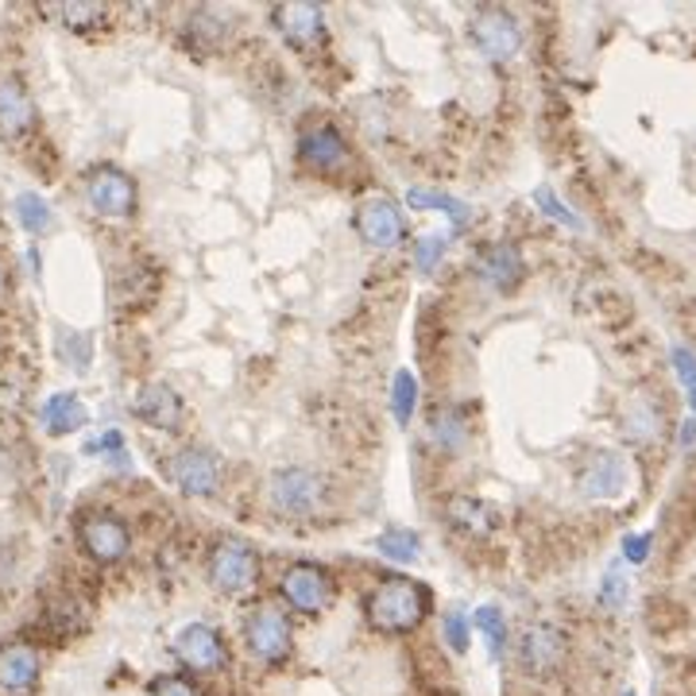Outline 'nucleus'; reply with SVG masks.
Segmentation results:
<instances>
[{
  "label": "nucleus",
  "mask_w": 696,
  "mask_h": 696,
  "mask_svg": "<svg viewBox=\"0 0 696 696\" xmlns=\"http://www.w3.org/2000/svg\"><path fill=\"white\" fill-rule=\"evenodd\" d=\"M449 240H453L449 232H426V237L414 240V252H411L414 268H418L422 275H429V271L442 268L445 252H449Z\"/></svg>",
  "instance_id": "c85d7f7f"
},
{
  "label": "nucleus",
  "mask_w": 696,
  "mask_h": 696,
  "mask_svg": "<svg viewBox=\"0 0 696 696\" xmlns=\"http://www.w3.org/2000/svg\"><path fill=\"white\" fill-rule=\"evenodd\" d=\"M600 603L603 608H623L627 603V569H623V562H616V565H608V573H603V580H600Z\"/></svg>",
  "instance_id": "473e14b6"
},
{
  "label": "nucleus",
  "mask_w": 696,
  "mask_h": 696,
  "mask_svg": "<svg viewBox=\"0 0 696 696\" xmlns=\"http://www.w3.org/2000/svg\"><path fill=\"white\" fill-rule=\"evenodd\" d=\"M468 35L488 63H511L522 47V28L507 9H480L468 24Z\"/></svg>",
  "instance_id": "9d476101"
},
{
  "label": "nucleus",
  "mask_w": 696,
  "mask_h": 696,
  "mask_svg": "<svg viewBox=\"0 0 696 696\" xmlns=\"http://www.w3.org/2000/svg\"><path fill=\"white\" fill-rule=\"evenodd\" d=\"M627 696H631V693H627Z\"/></svg>",
  "instance_id": "ea45409f"
},
{
  "label": "nucleus",
  "mask_w": 696,
  "mask_h": 696,
  "mask_svg": "<svg viewBox=\"0 0 696 696\" xmlns=\"http://www.w3.org/2000/svg\"><path fill=\"white\" fill-rule=\"evenodd\" d=\"M534 206H539L542 214L550 217V221L565 225V229H573V232H585V221H580V217L573 214V209L565 206V202L557 198V194L550 191V186H539V191H534Z\"/></svg>",
  "instance_id": "c756f323"
},
{
  "label": "nucleus",
  "mask_w": 696,
  "mask_h": 696,
  "mask_svg": "<svg viewBox=\"0 0 696 696\" xmlns=\"http://www.w3.org/2000/svg\"><path fill=\"white\" fill-rule=\"evenodd\" d=\"M476 275H480L491 291L511 294V291H519L522 275H526V263H522L519 248L499 240V244L480 248V255H476Z\"/></svg>",
  "instance_id": "6ab92c4d"
},
{
  "label": "nucleus",
  "mask_w": 696,
  "mask_h": 696,
  "mask_svg": "<svg viewBox=\"0 0 696 696\" xmlns=\"http://www.w3.org/2000/svg\"><path fill=\"white\" fill-rule=\"evenodd\" d=\"M670 360H673V372H677L681 388H685V395H688V406H693V414H696V352H688L685 345H673Z\"/></svg>",
  "instance_id": "2f4dec72"
},
{
  "label": "nucleus",
  "mask_w": 696,
  "mask_h": 696,
  "mask_svg": "<svg viewBox=\"0 0 696 696\" xmlns=\"http://www.w3.org/2000/svg\"><path fill=\"white\" fill-rule=\"evenodd\" d=\"M294 159H298L306 171L337 174L352 163V148H348V140L340 135L337 124H325L322 120V124H306L298 132V140H294Z\"/></svg>",
  "instance_id": "1a4fd4ad"
},
{
  "label": "nucleus",
  "mask_w": 696,
  "mask_h": 696,
  "mask_svg": "<svg viewBox=\"0 0 696 696\" xmlns=\"http://www.w3.org/2000/svg\"><path fill=\"white\" fill-rule=\"evenodd\" d=\"M78 542L89 562L97 565H120L132 554V531L128 522L112 511H89L78 519Z\"/></svg>",
  "instance_id": "6e6552de"
},
{
  "label": "nucleus",
  "mask_w": 696,
  "mask_h": 696,
  "mask_svg": "<svg viewBox=\"0 0 696 696\" xmlns=\"http://www.w3.org/2000/svg\"><path fill=\"white\" fill-rule=\"evenodd\" d=\"M240 634H244V650L260 665H283L294 650L291 616L279 603H255V608H248Z\"/></svg>",
  "instance_id": "39448f33"
},
{
  "label": "nucleus",
  "mask_w": 696,
  "mask_h": 696,
  "mask_svg": "<svg viewBox=\"0 0 696 696\" xmlns=\"http://www.w3.org/2000/svg\"><path fill=\"white\" fill-rule=\"evenodd\" d=\"M81 198H86L89 214L101 221H132L140 209V191L135 178L117 163H97L81 174Z\"/></svg>",
  "instance_id": "f03ea898"
},
{
  "label": "nucleus",
  "mask_w": 696,
  "mask_h": 696,
  "mask_svg": "<svg viewBox=\"0 0 696 696\" xmlns=\"http://www.w3.org/2000/svg\"><path fill=\"white\" fill-rule=\"evenodd\" d=\"M206 577L221 596L244 600L260 585V554L244 539H221L206 557Z\"/></svg>",
  "instance_id": "20e7f679"
},
{
  "label": "nucleus",
  "mask_w": 696,
  "mask_h": 696,
  "mask_svg": "<svg viewBox=\"0 0 696 696\" xmlns=\"http://www.w3.org/2000/svg\"><path fill=\"white\" fill-rule=\"evenodd\" d=\"M191 35L198 43H214V47H221L225 40H229V20L221 17V12H198V17L191 20Z\"/></svg>",
  "instance_id": "7c9ffc66"
},
{
  "label": "nucleus",
  "mask_w": 696,
  "mask_h": 696,
  "mask_svg": "<svg viewBox=\"0 0 696 696\" xmlns=\"http://www.w3.org/2000/svg\"><path fill=\"white\" fill-rule=\"evenodd\" d=\"M43 677V654L32 642H4L0 646V696H28L35 693Z\"/></svg>",
  "instance_id": "dca6fc26"
},
{
  "label": "nucleus",
  "mask_w": 696,
  "mask_h": 696,
  "mask_svg": "<svg viewBox=\"0 0 696 696\" xmlns=\"http://www.w3.org/2000/svg\"><path fill=\"white\" fill-rule=\"evenodd\" d=\"M279 600L298 616H322L337 600V580L325 565L317 562H294L279 577Z\"/></svg>",
  "instance_id": "423d86ee"
},
{
  "label": "nucleus",
  "mask_w": 696,
  "mask_h": 696,
  "mask_svg": "<svg viewBox=\"0 0 696 696\" xmlns=\"http://www.w3.org/2000/svg\"><path fill=\"white\" fill-rule=\"evenodd\" d=\"M565 650H569V642H565V631L554 623H531L526 631L519 634V642H514V657H519V670L531 673V677H546V673H554L557 665H562Z\"/></svg>",
  "instance_id": "9b49d317"
},
{
  "label": "nucleus",
  "mask_w": 696,
  "mask_h": 696,
  "mask_svg": "<svg viewBox=\"0 0 696 696\" xmlns=\"http://www.w3.org/2000/svg\"><path fill=\"white\" fill-rule=\"evenodd\" d=\"M86 418H89L86 403H81L74 391H58V395H51L47 403L40 406V422H43V429H47L51 437L78 434V429L86 426Z\"/></svg>",
  "instance_id": "412c9836"
},
{
  "label": "nucleus",
  "mask_w": 696,
  "mask_h": 696,
  "mask_svg": "<svg viewBox=\"0 0 696 696\" xmlns=\"http://www.w3.org/2000/svg\"><path fill=\"white\" fill-rule=\"evenodd\" d=\"M120 449H124V437H120L117 429H105L101 442L89 445V453H120Z\"/></svg>",
  "instance_id": "4c0bfd02"
},
{
  "label": "nucleus",
  "mask_w": 696,
  "mask_h": 696,
  "mask_svg": "<svg viewBox=\"0 0 696 696\" xmlns=\"http://www.w3.org/2000/svg\"><path fill=\"white\" fill-rule=\"evenodd\" d=\"M40 128V109L17 70H0V135L4 140H24Z\"/></svg>",
  "instance_id": "f8f14e48"
},
{
  "label": "nucleus",
  "mask_w": 696,
  "mask_h": 696,
  "mask_svg": "<svg viewBox=\"0 0 696 696\" xmlns=\"http://www.w3.org/2000/svg\"><path fill=\"white\" fill-rule=\"evenodd\" d=\"M0 291H4V263H0Z\"/></svg>",
  "instance_id": "58836bf2"
},
{
  "label": "nucleus",
  "mask_w": 696,
  "mask_h": 696,
  "mask_svg": "<svg viewBox=\"0 0 696 696\" xmlns=\"http://www.w3.org/2000/svg\"><path fill=\"white\" fill-rule=\"evenodd\" d=\"M166 480L186 499H209L221 491L225 465L217 453L202 449V445H183V449H174L166 457Z\"/></svg>",
  "instance_id": "0eeeda50"
},
{
  "label": "nucleus",
  "mask_w": 696,
  "mask_h": 696,
  "mask_svg": "<svg viewBox=\"0 0 696 696\" xmlns=\"http://www.w3.org/2000/svg\"><path fill=\"white\" fill-rule=\"evenodd\" d=\"M414 406H418V380H414L411 368H399L395 380H391V414H395L399 426H411Z\"/></svg>",
  "instance_id": "bb28decb"
},
{
  "label": "nucleus",
  "mask_w": 696,
  "mask_h": 696,
  "mask_svg": "<svg viewBox=\"0 0 696 696\" xmlns=\"http://www.w3.org/2000/svg\"><path fill=\"white\" fill-rule=\"evenodd\" d=\"M623 483H627V460L611 449H600L588 460L585 472H580V491L588 499H616L623 491Z\"/></svg>",
  "instance_id": "aec40b11"
},
{
  "label": "nucleus",
  "mask_w": 696,
  "mask_h": 696,
  "mask_svg": "<svg viewBox=\"0 0 696 696\" xmlns=\"http://www.w3.org/2000/svg\"><path fill=\"white\" fill-rule=\"evenodd\" d=\"M151 696H202V688L183 673H163L151 681Z\"/></svg>",
  "instance_id": "f704fd0d"
},
{
  "label": "nucleus",
  "mask_w": 696,
  "mask_h": 696,
  "mask_svg": "<svg viewBox=\"0 0 696 696\" xmlns=\"http://www.w3.org/2000/svg\"><path fill=\"white\" fill-rule=\"evenodd\" d=\"M468 631H472V616H465L460 608L445 611L442 634H445V642H449L453 654H465V650H468Z\"/></svg>",
  "instance_id": "72a5a7b5"
},
{
  "label": "nucleus",
  "mask_w": 696,
  "mask_h": 696,
  "mask_svg": "<svg viewBox=\"0 0 696 696\" xmlns=\"http://www.w3.org/2000/svg\"><path fill=\"white\" fill-rule=\"evenodd\" d=\"M472 627L483 634V642H488V654L496 657H503V650H507V619H503V611L496 608V603H480V608L472 611Z\"/></svg>",
  "instance_id": "a878e982"
},
{
  "label": "nucleus",
  "mask_w": 696,
  "mask_h": 696,
  "mask_svg": "<svg viewBox=\"0 0 696 696\" xmlns=\"http://www.w3.org/2000/svg\"><path fill=\"white\" fill-rule=\"evenodd\" d=\"M434 611V596L422 580L406 577V573H388L372 585L365 600V619L372 631L380 634H411Z\"/></svg>",
  "instance_id": "f257e3e1"
},
{
  "label": "nucleus",
  "mask_w": 696,
  "mask_h": 696,
  "mask_svg": "<svg viewBox=\"0 0 696 696\" xmlns=\"http://www.w3.org/2000/svg\"><path fill=\"white\" fill-rule=\"evenodd\" d=\"M132 414L143 426L159 429V434H178L186 418L183 395L171 388V383H143L132 399Z\"/></svg>",
  "instance_id": "2eb2a0df"
},
{
  "label": "nucleus",
  "mask_w": 696,
  "mask_h": 696,
  "mask_svg": "<svg viewBox=\"0 0 696 696\" xmlns=\"http://www.w3.org/2000/svg\"><path fill=\"white\" fill-rule=\"evenodd\" d=\"M352 229L357 237L365 240L368 248H395L399 240L406 237V221H403V209L395 206L391 198H368L357 206L352 214Z\"/></svg>",
  "instance_id": "4468645a"
},
{
  "label": "nucleus",
  "mask_w": 696,
  "mask_h": 696,
  "mask_svg": "<svg viewBox=\"0 0 696 696\" xmlns=\"http://www.w3.org/2000/svg\"><path fill=\"white\" fill-rule=\"evenodd\" d=\"M12 209H17L20 229L32 232V237H43V232L55 229V209H51V202L43 198V194H35V191L20 194V198L12 202Z\"/></svg>",
  "instance_id": "393cba45"
},
{
  "label": "nucleus",
  "mask_w": 696,
  "mask_h": 696,
  "mask_svg": "<svg viewBox=\"0 0 696 696\" xmlns=\"http://www.w3.org/2000/svg\"><path fill=\"white\" fill-rule=\"evenodd\" d=\"M406 202H411V209H437V214L449 217L457 229L472 217V209H468L460 198H453V194H445V191H429V186H411V191H406Z\"/></svg>",
  "instance_id": "b1692460"
},
{
  "label": "nucleus",
  "mask_w": 696,
  "mask_h": 696,
  "mask_svg": "<svg viewBox=\"0 0 696 696\" xmlns=\"http://www.w3.org/2000/svg\"><path fill=\"white\" fill-rule=\"evenodd\" d=\"M654 429H657L654 411H642V406H634V411H631V434L639 437V442H646V437H654Z\"/></svg>",
  "instance_id": "e433bc0d"
},
{
  "label": "nucleus",
  "mask_w": 696,
  "mask_h": 696,
  "mask_svg": "<svg viewBox=\"0 0 696 696\" xmlns=\"http://www.w3.org/2000/svg\"><path fill=\"white\" fill-rule=\"evenodd\" d=\"M429 442H434V449H442V453H460V449H465V445H468L465 414L453 411V406L429 414Z\"/></svg>",
  "instance_id": "5701e85b"
},
{
  "label": "nucleus",
  "mask_w": 696,
  "mask_h": 696,
  "mask_svg": "<svg viewBox=\"0 0 696 696\" xmlns=\"http://www.w3.org/2000/svg\"><path fill=\"white\" fill-rule=\"evenodd\" d=\"M445 522H449L453 531L465 534V539H491L499 526V511L488 503L483 496H468V491H460V496H449L445 499Z\"/></svg>",
  "instance_id": "a211bd4d"
},
{
  "label": "nucleus",
  "mask_w": 696,
  "mask_h": 696,
  "mask_svg": "<svg viewBox=\"0 0 696 696\" xmlns=\"http://www.w3.org/2000/svg\"><path fill=\"white\" fill-rule=\"evenodd\" d=\"M47 20L63 24L70 35H97L101 28H109V9H105V4H81V0H70V4H51Z\"/></svg>",
  "instance_id": "4be33fe9"
},
{
  "label": "nucleus",
  "mask_w": 696,
  "mask_h": 696,
  "mask_svg": "<svg viewBox=\"0 0 696 696\" xmlns=\"http://www.w3.org/2000/svg\"><path fill=\"white\" fill-rule=\"evenodd\" d=\"M325 496H329V480L317 468L286 465L268 476V503L271 511L286 514V519H306V514L322 511Z\"/></svg>",
  "instance_id": "7ed1b4c3"
},
{
  "label": "nucleus",
  "mask_w": 696,
  "mask_h": 696,
  "mask_svg": "<svg viewBox=\"0 0 696 696\" xmlns=\"http://www.w3.org/2000/svg\"><path fill=\"white\" fill-rule=\"evenodd\" d=\"M376 550H380V557H388V562H418L422 554V539L414 531H403V526H395V531H383L380 539H376Z\"/></svg>",
  "instance_id": "cd10ccee"
},
{
  "label": "nucleus",
  "mask_w": 696,
  "mask_h": 696,
  "mask_svg": "<svg viewBox=\"0 0 696 696\" xmlns=\"http://www.w3.org/2000/svg\"><path fill=\"white\" fill-rule=\"evenodd\" d=\"M650 546H654V539H650V534H627V539H623V562L627 565H642L650 557Z\"/></svg>",
  "instance_id": "c9c22d12"
},
{
  "label": "nucleus",
  "mask_w": 696,
  "mask_h": 696,
  "mask_svg": "<svg viewBox=\"0 0 696 696\" xmlns=\"http://www.w3.org/2000/svg\"><path fill=\"white\" fill-rule=\"evenodd\" d=\"M271 28L291 47H317L325 40V12L317 4H275L271 9Z\"/></svg>",
  "instance_id": "f3484780"
},
{
  "label": "nucleus",
  "mask_w": 696,
  "mask_h": 696,
  "mask_svg": "<svg viewBox=\"0 0 696 696\" xmlns=\"http://www.w3.org/2000/svg\"><path fill=\"white\" fill-rule=\"evenodd\" d=\"M174 654L194 673H217L229 662V646H225L221 631L209 623H186L174 634Z\"/></svg>",
  "instance_id": "ddd939ff"
}]
</instances>
